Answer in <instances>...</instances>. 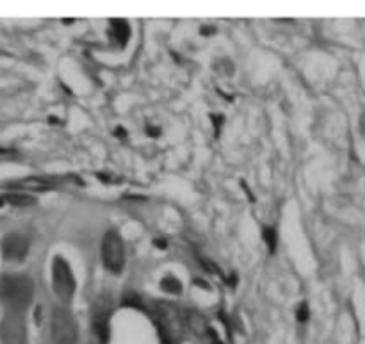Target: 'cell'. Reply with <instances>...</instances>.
<instances>
[{
	"instance_id": "52a82bcc",
	"label": "cell",
	"mask_w": 365,
	"mask_h": 344,
	"mask_svg": "<svg viewBox=\"0 0 365 344\" xmlns=\"http://www.w3.org/2000/svg\"><path fill=\"white\" fill-rule=\"evenodd\" d=\"M109 312H111V300L107 296H100L95 302L93 309V327L102 341L109 337Z\"/></svg>"
},
{
	"instance_id": "9a60e30c",
	"label": "cell",
	"mask_w": 365,
	"mask_h": 344,
	"mask_svg": "<svg viewBox=\"0 0 365 344\" xmlns=\"http://www.w3.org/2000/svg\"><path fill=\"white\" fill-rule=\"evenodd\" d=\"M155 244H157L159 246V248H161V250H164V248H168V242H166V241H162V239H155Z\"/></svg>"
},
{
	"instance_id": "8992f818",
	"label": "cell",
	"mask_w": 365,
	"mask_h": 344,
	"mask_svg": "<svg viewBox=\"0 0 365 344\" xmlns=\"http://www.w3.org/2000/svg\"><path fill=\"white\" fill-rule=\"evenodd\" d=\"M0 250H2V257L6 260L20 262L29 253V241L20 232H9L0 242Z\"/></svg>"
},
{
	"instance_id": "9c48e42d",
	"label": "cell",
	"mask_w": 365,
	"mask_h": 344,
	"mask_svg": "<svg viewBox=\"0 0 365 344\" xmlns=\"http://www.w3.org/2000/svg\"><path fill=\"white\" fill-rule=\"evenodd\" d=\"M111 32L118 45H126L130 38V25L125 20H111Z\"/></svg>"
},
{
	"instance_id": "5bb4252c",
	"label": "cell",
	"mask_w": 365,
	"mask_h": 344,
	"mask_svg": "<svg viewBox=\"0 0 365 344\" xmlns=\"http://www.w3.org/2000/svg\"><path fill=\"white\" fill-rule=\"evenodd\" d=\"M123 303L125 305H132V307H139L141 305V298H137L134 292H128V294L123 298Z\"/></svg>"
},
{
	"instance_id": "8fae6325",
	"label": "cell",
	"mask_w": 365,
	"mask_h": 344,
	"mask_svg": "<svg viewBox=\"0 0 365 344\" xmlns=\"http://www.w3.org/2000/svg\"><path fill=\"white\" fill-rule=\"evenodd\" d=\"M161 287L164 289L166 292H171V294H178V292L182 291V284L178 282V278L171 277V275H168V277L162 278Z\"/></svg>"
},
{
	"instance_id": "30bf717a",
	"label": "cell",
	"mask_w": 365,
	"mask_h": 344,
	"mask_svg": "<svg viewBox=\"0 0 365 344\" xmlns=\"http://www.w3.org/2000/svg\"><path fill=\"white\" fill-rule=\"evenodd\" d=\"M2 200L11 205H14V207H31V205L36 204V198L31 196V194H25V193H9V194H6Z\"/></svg>"
},
{
	"instance_id": "3957f363",
	"label": "cell",
	"mask_w": 365,
	"mask_h": 344,
	"mask_svg": "<svg viewBox=\"0 0 365 344\" xmlns=\"http://www.w3.org/2000/svg\"><path fill=\"white\" fill-rule=\"evenodd\" d=\"M102 262L107 271L120 275L125 266V244L116 230H107L102 239Z\"/></svg>"
},
{
	"instance_id": "4fadbf2b",
	"label": "cell",
	"mask_w": 365,
	"mask_h": 344,
	"mask_svg": "<svg viewBox=\"0 0 365 344\" xmlns=\"http://www.w3.org/2000/svg\"><path fill=\"white\" fill-rule=\"evenodd\" d=\"M308 316H310V312H308V305H306L305 302L301 303V305L298 307V310H296V317H298L301 323H305L306 320H308Z\"/></svg>"
},
{
	"instance_id": "5b68a950",
	"label": "cell",
	"mask_w": 365,
	"mask_h": 344,
	"mask_svg": "<svg viewBox=\"0 0 365 344\" xmlns=\"http://www.w3.org/2000/svg\"><path fill=\"white\" fill-rule=\"evenodd\" d=\"M0 341L2 344H27V325L21 312H9L4 316L0 323Z\"/></svg>"
},
{
	"instance_id": "7a4b0ae2",
	"label": "cell",
	"mask_w": 365,
	"mask_h": 344,
	"mask_svg": "<svg viewBox=\"0 0 365 344\" xmlns=\"http://www.w3.org/2000/svg\"><path fill=\"white\" fill-rule=\"evenodd\" d=\"M52 287L56 296L63 303H68L73 298L75 287H77L71 266L61 255L54 257L52 260Z\"/></svg>"
},
{
	"instance_id": "6da1fadb",
	"label": "cell",
	"mask_w": 365,
	"mask_h": 344,
	"mask_svg": "<svg viewBox=\"0 0 365 344\" xmlns=\"http://www.w3.org/2000/svg\"><path fill=\"white\" fill-rule=\"evenodd\" d=\"M34 298V284L27 275H6L0 278V300L14 312H21Z\"/></svg>"
},
{
	"instance_id": "ba28073f",
	"label": "cell",
	"mask_w": 365,
	"mask_h": 344,
	"mask_svg": "<svg viewBox=\"0 0 365 344\" xmlns=\"http://www.w3.org/2000/svg\"><path fill=\"white\" fill-rule=\"evenodd\" d=\"M11 186L21 187V189H27V191H45L52 187V182H50L48 179H45V177H29V179L13 182Z\"/></svg>"
},
{
	"instance_id": "277c9868",
	"label": "cell",
	"mask_w": 365,
	"mask_h": 344,
	"mask_svg": "<svg viewBox=\"0 0 365 344\" xmlns=\"http://www.w3.org/2000/svg\"><path fill=\"white\" fill-rule=\"evenodd\" d=\"M52 341L54 344L77 342V321L64 307H56L52 312Z\"/></svg>"
},
{
	"instance_id": "7c38bea8",
	"label": "cell",
	"mask_w": 365,
	"mask_h": 344,
	"mask_svg": "<svg viewBox=\"0 0 365 344\" xmlns=\"http://www.w3.org/2000/svg\"><path fill=\"white\" fill-rule=\"evenodd\" d=\"M264 239H266V244L267 248H269V252L273 253L274 248H276V230H274L273 227L264 229Z\"/></svg>"
}]
</instances>
